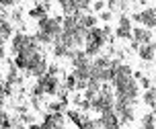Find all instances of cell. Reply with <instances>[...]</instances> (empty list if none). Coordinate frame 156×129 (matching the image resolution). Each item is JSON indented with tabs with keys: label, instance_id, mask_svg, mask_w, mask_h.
Here are the masks:
<instances>
[{
	"label": "cell",
	"instance_id": "cell-26",
	"mask_svg": "<svg viewBox=\"0 0 156 129\" xmlns=\"http://www.w3.org/2000/svg\"><path fill=\"white\" fill-rule=\"evenodd\" d=\"M29 129H41V123H31V125H29Z\"/></svg>",
	"mask_w": 156,
	"mask_h": 129
},
{
	"label": "cell",
	"instance_id": "cell-27",
	"mask_svg": "<svg viewBox=\"0 0 156 129\" xmlns=\"http://www.w3.org/2000/svg\"><path fill=\"white\" fill-rule=\"evenodd\" d=\"M105 2H107V4H109V8H111V6H113V4L117 2V0H105Z\"/></svg>",
	"mask_w": 156,
	"mask_h": 129
},
{
	"label": "cell",
	"instance_id": "cell-24",
	"mask_svg": "<svg viewBox=\"0 0 156 129\" xmlns=\"http://www.w3.org/2000/svg\"><path fill=\"white\" fill-rule=\"evenodd\" d=\"M15 6V0H2V8H10Z\"/></svg>",
	"mask_w": 156,
	"mask_h": 129
},
{
	"label": "cell",
	"instance_id": "cell-3",
	"mask_svg": "<svg viewBox=\"0 0 156 129\" xmlns=\"http://www.w3.org/2000/svg\"><path fill=\"white\" fill-rule=\"evenodd\" d=\"M39 45H41V43L37 41L35 35H27L23 31L15 33V37L10 39V51H12V55L25 51V49H35V47H39Z\"/></svg>",
	"mask_w": 156,
	"mask_h": 129
},
{
	"label": "cell",
	"instance_id": "cell-14",
	"mask_svg": "<svg viewBox=\"0 0 156 129\" xmlns=\"http://www.w3.org/2000/svg\"><path fill=\"white\" fill-rule=\"evenodd\" d=\"M80 25H82V27H84V29H94V27H97V16L94 15H90V12H84V15L80 16Z\"/></svg>",
	"mask_w": 156,
	"mask_h": 129
},
{
	"label": "cell",
	"instance_id": "cell-12",
	"mask_svg": "<svg viewBox=\"0 0 156 129\" xmlns=\"http://www.w3.org/2000/svg\"><path fill=\"white\" fill-rule=\"evenodd\" d=\"M93 6V0H70V8H72V15L78 12V10H82L86 12L88 8Z\"/></svg>",
	"mask_w": 156,
	"mask_h": 129
},
{
	"label": "cell",
	"instance_id": "cell-2",
	"mask_svg": "<svg viewBox=\"0 0 156 129\" xmlns=\"http://www.w3.org/2000/svg\"><path fill=\"white\" fill-rule=\"evenodd\" d=\"M107 43H113V39L105 33L103 27H94V29L88 31V35H86V45H84V51L88 58H97L99 51H101L103 45H107Z\"/></svg>",
	"mask_w": 156,
	"mask_h": 129
},
{
	"label": "cell",
	"instance_id": "cell-5",
	"mask_svg": "<svg viewBox=\"0 0 156 129\" xmlns=\"http://www.w3.org/2000/svg\"><path fill=\"white\" fill-rule=\"evenodd\" d=\"M132 21L140 23L146 29H154L156 27V8H144L142 12H136L132 16Z\"/></svg>",
	"mask_w": 156,
	"mask_h": 129
},
{
	"label": "cell",
	"instance_id": "cell-13",
	"mask_svg": "<svg viewBox=\"0 0 156 129\" xmlns=\"http://www.w3.org/2000/svg\"><path fill=\"white\" fill-rule=\"evenodd\" d=\"M142 100H144V105L152 106V109H154V113H156V86H152L150 90H144Z\"/></svg>",
	"mask_w": 156,
	"mask_h": 129
},
{
	"label": "cell",
	"instance_id": "cell-23",
	"mask_svg": "<svg viewBox=\"0 0 156 129\" xmlns=\"http://www.w3.org/2000/svg\"><path fill=\"white\" fill-rule=\"evenodd\" d=\"M47 72H49V74H54V76H58V74H60V66H55V64H51Z\"/></svg>",
	"mask_w": 156,
	"mask_h": 129
},
{
	"label": "cell",
	"instance_id": "cell-8",
	"mask_svg": "<svg viewBox=\"0 0 156 129\" xmlns=\"http://www.w3.org/2000/svg\"><path fill=\"white\" fill-rule=\"evenodd\" d=\"M47 12H49V4H45V2H39L33 8H29V16L31 19H37V21L47 19Z\"/></svg>",
	"mask_w": 156,
	"mask_h": 129
},
{
	"label": "cell",
	"instance_id": "cell-4",
	"mask_svg": "<svg viewBox=\"0 0 156 129\" xmlns=\"http://www.w3.org/2000/svg\"><path fill=\"white\" fill-rule=\"evenodd\" d=\"M115 111L119 115L121 123H132L133 121V103L125 99H117L115 96Z\"/></svg>",
	"mask_w": 156,
	"mask_h": 129
},
{
	"label": "cell",
	"instance_id": "cell-7",
	"mask_svg": "<svg viewBox=\"0 0 156 129\" xmlns=\"http://www.w3.org/2000/svg\"><path fill=\"white\" fill-rule=\"evenodd\" d=\"M133 41H138L140 45H146V43H152V33L146 27H133Z\"/></svg>",
	"mask_w": 156,
	"mask_h": 129
},
{
	"label": "cell",
	"instance_id": "cell-22",
	"mask_svg": "<svg viewBox=\"0 0 156 129\" xmlns=\"http://www.w3.org/2000/svg\"><path fill=\"white\" fill-rule=\"evenodd\" d=\"M99 19H101V21H105V23H109L111 19H113V12H111V8H109V10H103L101 15H99Z\"/></svg>",
	"mask_w": 156,
	"mask_h": 129
},
{
	"label": "cell",
	"instance_id": "cell-18",
	"mask_svg": "<svg viewBox=\"0 0 156 129\" xmlns=\"http://www.w3.org/2000/svg\"><path fill=\"white\" fill-rule=\"evenodd\" d=\"M10 96H12V84L4 80L2 82V100L6 103V99H10Z\"/></svg>",
	"mask_w": 156,
	"mask_h": 129
},
{
	"label": "cell",
	"instance_id": "cell-20",
	"mask_svg": "<svg viewBox=\"0 0 156 129\" xmlns=\"http://www.w3.org/2000/svg\"><path fill=\"white\" fill-rule=\"evenodd\" d=\"M105 6H107V2H105V0H94V2H93L94 12H103V10H105Z\"/></svg>",
	"mask_w": 156,
	"mask_h": 129
},
{
	"label": "cell",
	"instance_id": "cell-15",
	"mask_svg": "<svg viewBox=\"0 0 156 129\" xmlns=\"http://www.w3.org/2000/svg\"><path fill=\"white\" fill-rule=\"evenodd\" d=\"M70 53H72V49L68 45L60 43V41L54 45V55H55V58H70Z\"/></svg>",
	"mask_w": 156,
	"mask_h": 129
},
{
	"label": "cell",
	"instance_id": "cell-16",
	"mask_svg": "<svg viewBox=\"0 0 156 129\" xmlns=\"http://www.w3.org/2000/svg\"><path fill=\"white\" fill-rule=\"evenodd\" d=\"M142 129H156V113H146L144 115Z\"/></svg>",
	"mask_w": 156,
	"mask_h": 129
},
{
	"label": "cell",
	"instance_id": "cell-21",
	"mask_svg": "<svg viewBox=\"0 0 156 129\" xmlns=\"http://www.w3.org/2000/svg\"><path fill=\"white\" fill-rule=\"evenodd\" d=\"M119 27H132V19L127 15H121L119 16Z\"/></svg>",
	"mask_w": 156,
	"mask_h": 129
},
{
	"label": "cell",
	"instance_id": "cell-11",
	"mask_svg": "<svg viewBox=\"0 0 156 129\" xmlns=\"http://www.w3.org/2000/svg\"><path fill=\"white\" fill-rule=\"evenodd\" d=\"M0 33H2V43H6L8 39L15 37V27L8 19H2V25H0Z\"/></svg>",
	"mask_w": 156,
	"mask_h": 129
},
{
	"label": "cell",
	"instance_id": "cell-10",
	"mask_svg": "<svg viewBox=\"0 0 156 129\" xmlns=\"http://www.w3.org/2000/svg\"><path fill=\"white\" fill-rule=\"evenodd\" d=\"M138 55H140V60H144V61H152V60H154V55H156L154 43L140 45V49H138Z\"/></svg>",
	"mask_w": 156,
	"mask_h": 129
},
{
	"label": "cell",
	"instance_id": "cell-19",
	"mask_svg": "<svg viewBox=\"0 0 156 129\" xmlns=\"http://www.w3.org/2000/svg\"><path fill=\"white\" fill-rule=\"evenodd\" d=\"M138 82H140V86L144 88V90H150V88H152V80H150L148 76H142Z\"/></svg>",
	"mask_w": 156,
	"mask_h": 129
},
{
	"label": "cell",
	"instance_id": "cell-6",
	"mask_svg": "<svg viewBox=\"0 0 156 129\" xmlns=\"http://www.w3.org/2000/svg\"><path fill=\"white\" fill-rule=\"evenodd\" d=\"M101 127L103 129H121V119L117 111H107V113H101Z\"/></svg>",
	"mask_w": 156,
	"mask_h": 129
},
{
	"label": "cell",
	"instance_id": "cell-9",
	"mask_svg": "<svg viewBox=\"0 0 156 129\" xmlns=\"http://www.w3.org/2000/svg\"><path fill=\"white\" fill-rule=\"evenodd\" d=\"M66 117H68V119L74 123V127H76V129L80 127V125H82L86 119H88V117H86V115L82 113L80 109H68V111H66Z\"/></svg>",
	"mask_w": 156,
	"mask_h": 129
},
{
	"label": "cell",
	"instance_id": "cell-25",
	"mask_svg": "<svg viewBox=\"0 0 156 129\" xmlns=\"http://www.w3.org/2000/svg\"><path fill=\"white\" fill-rule=\"evenodd\" d=\"M21 10H15V12H12V21H21Z\"/></svg>",
	"mask_w": 156,
	"mask_h": 129
},
{
	"label": "cell",
	"instance_id": "cell-28",
	"mask_svg": "<svg viewBox=\"0 0 156 129\" xmlns=\"http://www.w3.org/2000/svg\"><path fill=\"white\" fill-rule=\"evenodd\" d=\"M25 2H37V0H25Z\"/></svg>",
	"mask_w": 156,
	"mask_h": 129
},
{
	"label": "cell",
	"instance_id": "cell-17",
	"mask_svg": "<svg viewBox=\"0 0 156 129\" xmlns=\"http://www.w3.org/2000/svg\"><path fill=\"white\" fill-rule=\"evenodd\" d=\"M2 129H15V117H10L8 111H2Z\"/></svg>",
	"mask_w": 156,
	"mask_h": 129
},
{
	"label": "cell",
	"instance_id": "cell-1",
	"mask_svg": "<svg viewBox=\"0 0 156 129\" xmlns=\"http://www.w3.org/2000/svg\"><path fill=\"white\" fill-rule=\"evenodd\" d=\"M64 33V16H47L37 23L35 37L41 45H54Z\"/></svg>",
	"mask_w": 156,
	"mask_h": 129
}]
</instances>
